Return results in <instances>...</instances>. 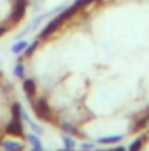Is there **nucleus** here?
Listing matches in <instances>:
<instances>
[{"mask_svg": "<svg viewBox=\"0 0 149 151\" xmlns=\"http://www.w3.org/2000/svg\"><path fill=\"white\" fill-rule=\"evenodd\" d=\"M25 90H27V93H30V95H32V93L35 91V86H34V81H27V83H25Z\"/></svg>", "mask_w": 149, "mask_h": 151, "instance_id": "nucleus-1", "label": "nucleus"}, {"mask_svg": "<svg viewBox=\"0 0 149 151\" xmlns=\"http://www.w3.org/2000/svg\"><path fill=\"white\" fill-rule=\"evenodd\" d=\"M139 148H140V141H135V142L132 144V148H130V151H139Z\"/></svg>", "mask_w": 149, "mask_h": 151, "instance_id": "nucleus-2", "label": "nucleus"}, {"mask_svg": "<svg viewBox=\"0 0 149 151\" xmlns=\"http://www.w3.org/2000/svg\"><path fill=\"white\" fill-rule=\"evenodd\" d=\"M2 34H4V28H0V35H2Z\"/></svg>", "mask_w": 149, "mask_h": 151, "instance_id": "nucleus-3", "label": "nucleus"}]
</instances>
